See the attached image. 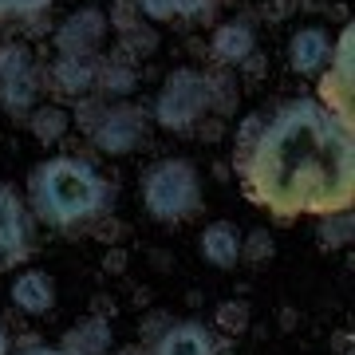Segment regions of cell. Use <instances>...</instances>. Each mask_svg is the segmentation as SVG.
I'll list each match as a JSON object with an SVG mask.
<instances>
[{"label": "cell", "instance_id": "1", "mask_svg": "<svg viewBox=\"0 0 355 355\" xmlns=\"http://www.w3.org/2000/svg\"><path fill=\"white\" fill-rule=\"evenodd\" d=\"M245 198L277 217H324L355 205V119L292 99L265 119L253 150L233 158Z\"/></svg>", "mask_w": 355, "mask_h": 355}, {"label": "cell", "instance_id": "19", "mask_svg": "<svg viewBox=\"0 0 355 355\" xmlns=\"http://www.w3.org/2000/svg\"><path fill=\"white\" fill-rule=\"evenodd\" d=\"M139 87V67L127 64V60H107L99 64V76H95V95L103 99H127L130 91Z\"/></svg>", "mask_w": 355, "mask_h": 355}, {"label": "cell", "instance_id": "10", "mask_svg": "<svg viewBox=\"0 0 355 355\" xmlns=\"http://www.w3.org/2000/svg\"><path fill=\"white\" fill-rule=\"evenodd\" d=\"M331 44H336V40H331L324 28H316V24L296 28V32L288 36V67L296 71V76L316 79L320 71L328 67V60H331Z\"/></svg>", "mask_w": 355, "mask_h": 355}, {"label": "cell", "instance_id": "22", "mask_svg": "<svg viewBox=\"0 0 355 355\" xmlns=\"http://www.w3.org/2000/svg\"><path fill=\"white\" fill-rule=\"evenodd\" d=\"M154 48H158V36H154L150 28L139 20L135 28L119 32V51H123V55H114V60H127V64H130V55H150Z\"/></svg>", "mask_w": 355, "mask_h": 355}, {"label": "cell", "instance_id": "31", "mask_svg": "<svg viewBox=\"0 0 355 355\" xmlns=\"http://www.w3.org/2000/svg\"><path fill=\"white\" fill-rule=\"evenodd\" d=\"M91 225H95V233H99V241H103V245H114V237H119V233H127V229H123V221H114L111 214L95 217Z\"/></svg>", "mask_w": 355, "mask_h": 355}, {"label": "cell", "instance_id": "18", "mask_svg": "<svg viewBox=\"0 0 355 355\" xmlns=\"http://www.w3.org/2000/svg\"><path fill=\"white\" fill-rule=\"evenodd\" d=\"M205 99H209V114H217V119H233V114H237V103H241L237 76H233L229 67L205 71Z\"/></svg>", "mask_w": 355, "mask_h": 355}, {"label": "cell", "instance_id": "37", "mask_svg": "<svg viewBox=\"0 0 355 355\" xmlns=\"http://www.w3.org/2000/svg\"><path fill=\"white\" fill-rule=\"evenodd\" d=\"M111 312H114V300H111V296H95V312H91V316H103V320H107Z\"/></svg>", "mask_w": 355, "mask_h": 355}, {"label": "cell", "instance_id": "2", "mask_svg": "<svg viewBox=\"0 0 355 355\" xmlns=\"http://www.w3.org/2000/svg\"><path fill=\"white\" fill-rule=\"evenodd\" d=\"M114 190L107 178L76 154H55L28 174V209L51 229H87L95 217L111 214Z\"/></svg>", "mask_w": 355, "mask_h": 355}, {"label": "cell", "instance_id": "13", "mask_svg": "<svg viewBox=\"0 0 355 355\" xmlns=\"http://www.w3.org/2000/svg\"><path fill=\"white\" fill-rule=\"evenodd\" d=\"M241 229L233 225V221H209L202 229V237H198V253H202L205 265L214 268H237L241 265Z\"/></svg>", "mask_w": 355, "mask_h": 355}, {"label": "cell", "instance_id": "11", "mask_svg": "<svg viewBox=\"0 0 355 355\" xmlns=\"http://www.w3.org/2000/svg\"><path fill=\"white\" fill-rule=\"evenodd\" d=\"M150 355H217V336L202 320H174L154 340Z\"/></svg>", "mask_w": 355, "mask_h": 355}, {"label": "cell", "instance_id": "3", "mask_svg": "<svg viewBox=\"0 0 355 355\" xmlns=\"http://www.w3.org/2000/svg\"><path fill=\"white\" fill-rule=\"evenodd\" d=\"M142 209L158 225H182L202 214V178L190 158H162L142 174Z\"/></svg>", "mask_w": 355, "mask_h": 355}, {"label": "cell", "instance_id": "28", "mask_svg": "<svg viewBox=\"0 0 355 355\" xmlns=\"http://www.w3.org/2000/svg\"><path fill=\"white\" fill-rule=\"evenodd\" d=\"M107 24H111L114 32H127V28L139 24V8H135V0H114L111 12H107Z\"/></svg>", "mask_w": 355, "mask_h": 355}, {"label": "cell", "instance_id": "25", "mask_svg": "<svg viewBox=\"0 0 355 355\" xmlns=\"http://www.w3.org/2000/svg\"><path fill=\"white\" fill-rule=\"evenodd\" d=\"M51 8V0H0V24L4 20H36Z\"/></svg>", "mask_w": 355, "mask_h": 355}, {"label": "cell", "instance_id": "33", "mask_svg": "<svg viewBox=\"0 0 355 355\" xmlns=\"http://www.w3.org/2000/svg\"><path fill=\"white\" fill-rule=\"evenodd\" d=\"M237 71H245V76H253V79L268 76V55H265V51H253V55H249V60H245Z\"/></svg>", "mask_w": 355, "mask_h": 355}, {"label": "cell", "instance_id": "38", "mask_svg": "<svg viewBox=\"0 0 355 355\" xmlns=\"http://www.w3.org/2000/svg\"><path fill=\"white\" fill-rule=\"evenodd\" d=\"M0 355H12V336L4 328V320H0Z\"/></svg>", "mask_w": 355, "mask_h": 355}, {"label": "cell", "instance_id": "29", "mask_svg": "<svg viewBox=\"0 0 355 355\" xmlns=\"http://www.w3.org/2000/svg\"><path fill=\"white\" fill-rule=\"evenodd\" d=\"M174 320H170V312H150V316L139 324V336H142V343H154L158 336H162L166 328H170Z\"/></svg>", "mask_w": 355, "mask_h": 355}, {"label": "cell", "instance_id": "16", "mask_svg": "<svg viewBox=\"0 0 355 355\" xmlns=\"http://www.w3.org/2000/svg\"><path fill=\"white\" fill-rule=\"evenodd\" d=\"M67 355H107L111 352V324L103 316H87L71 324L64 331V343H60Z\"/></svg>", "mask_w": 355, "mask_h": 355}, {"label": "cell", "instance_id": "21", "mask_svg": "<svg viewBox=\"0 0 355 355\" xmlns=\"http://www.w3.org/2000/svg\"><path fill=\"white\" fill-rule=\"evenodd\" d=\"M249 324H253V312H249L245 300H221V304H217L214 328L221 331V336H245Z\"/></svg>", "mask_w": 355, "mask_h": 355}, {"label": "cell", "instance_id": "17", "mask_svg": "<svg viewBox=\"0 0 355 355\" xmlns=\"http://www.w3.org/2000/svg\"><path fill=\"white\" fill-rule=\"evenodd\" d=\"M28 130H32V139L44 142V146H55V142L64 139L67 130H71V111L64 107H55V103H36L32 111H28Z\"/></svg>", "mask_w": 355, "mask_h": 355}, {"label": "cell", "instance_id": "24", "mask_svg": "<svg viewBox=\"0 0 355 355\" xmlns=\"http://www.w3.org/2000/svg\"><path fill=\"white\" fill-rule=\"evenodd\" d=\"M103 111H107V99L103 95H83V99H76V127L83 130V135H91V130L99 127V119H103Z\"/></svg>", "mask_w": 355, "mask_h": 355}, {"label": "cell", "instance_id": "4", "mask_svg": "<svg viewBox=\"0 0 355 355\" xmlns=\"http://www.w3.org/2000/svg\"><path fill=\"white\" fill-rule=\"evenodd\" d=\"M209 114V99H205V71L198 67H174L166 76L162 91L154 95L150 119L170 135H186Z\"/></svg>", "mask_w": 355, "mask_h": 355}, {"label": "cell", "instance_id": "23", "mask_svg": "<svg viewBox=\"0 0 355 355\" xmlns=\"http://www.w3.org/2000/svg\"><path fill=\"white\" fill-rule=\"evenodd\" d=\"M272 253H277V245H272V233L268 229H253V233L241 237V261H249V265H261Z\"/></svg>", "mask_w": 355, "mask_h": 355}, {"label": "cell", "instance_id": "14", "mask_svg": "<svg viewBox=\"0 0 355 355\" xmlns=\"http://www.w3.org/2000/svg\"><path fill=\"white\" fill-rule=\"evenodd\" d=\"M8 296H12V304L24 316H48L51 308H55V280L44 268H24V272L12 277Z\"/></svg>", "mask_w": 355, "mask_h": 355}, {"label": "cell", "instance_id": "12", "mask_svg": "<svg viewBox=\"0 0 355 355\" xmlns=\"http://www.w3.org/2000/svg\"><path fill=\"white\" fill-rule=\"evenodd\" d=\"M209 60L217 67H229V71H237V67L249 60L257 51V32L253 24H245V20H225V24L214 28V40H209Z\"/></svg>", "mask_w": 355, "mask_h": 355}, {"label": "cell", "instance_id": "39", "mask_svg": "<svg viewBox=\"0 0 355 355\" xmlns=\"http://www.w3.org/2000/svg\"><path fill=\"white\" fill-rule=\"evenodd\" d=\"M114 355H146V352H142V343H127V347H119Z\"/></svg>", "mask_w": 355, "mask_h": 355}, {"label": "cell", "instance_id": "15", "mask_svg": "<svg viewBox=\"0 0 355 355\" xmlns=\"http://www.w3.org/2000/svg\"><path fill=\"white\" fill-rule=\"evenodd\" d=\"M95 76H99V64L95 55H60L55 64L48 67L51 87L67 95V99H83L95 91Z\"/></svg>", "mask_w": 355, "mask_h": 355}, {"label": "cell", "instance_id": "27", "mask_svg": "<svg viewBox=\"0 0 355 355\" xmlns=\"http://www.w3.org/2000/svg\"><path fill=\"white\" fill-rule=\"evenodd\" d=\"M217 8V0H174V16L178 20H190V24H198V20H209Z\"/></svg>", "mask_w": 355, "mask_h": 355}, {"label": "cell", "instance_id": "30", "mask_svg": "<svg viewBox=\"0 0 355 355\" xmlns=\"http://www.w3.org/2000/svg\"><path fill=\"white\" fill-rule=\"evenodd\" d=\"M146 20H174V0H135Z\"/></svg>", "mask_w": 355, "mask_h": 355}, {"label": "cell", "instance_id": "34", "mask_svg": "<svg viewBox=\"0 0 355 355\" xmlns=\"http://www.w3.org/2000/svg\"><path fill=\"white\" fill-rule=\"evenodd\" d=\"M127 265H130V253H127V249H107V257H103V268H107V272H114V277H119Z\"/></svg>", "mask_w": 355, "mask_h": 355}, {"label": "cell", "instance_id": "5", "mask_svg": "<svg viewBox=\"0 0 355 355\" xmlns=\"http://www.w3.org/2000/svg\"><path fill=\"white\" fill-rule=\"evenodd\" d=\"M44 71L36 67L28 44H0V111L8 119H28L40 99Z\"/></svg>", "mask_w": 355, "mask_h": 355}, {"label": "cell", "instance_id": "36", "mask_svg": "<svg viewBox=\"0 0 355 355\" xmlns=\"http://www.w3.org/2000/svg\"><path fill=\"white\" fill-rule=\"evenodd\" d=\"M20 355H67V352H64V347H44V343H32V340H28V347H24Z\"/></svg>", "mask_w": 355, "mask_h": 355}, {"label": "cell", "instance_id": "8", "mask_svg": "<svg viewBox=\"0 0 355 355\" xmlns=\"http://www.w3.org/2000/svg\"><path fill=\"white\" fill-rule=\"evenodd\" d=\"M32 253V217H28L24 198L0 182V268L20 265Z\"/></svg>", "mask_w": 355, "mask_h": 355}, {"label": "cell", "instance_id": "20", "mask_svg": "<svg viewBox=\"0 0 355 355\" xmlns=\"http://www.w3.org/2000/svg\"><path fill=\"white\" fill-rule=\"evenodd\" d=\"M352 237H355V214H352V209H340V214H324V217H320L316 245L324 249V253L352 245Z\"/></svg>", "mask_w": 355, "mask_h": 355}, {"label": "cell", "instance_id": "9", "mask_svg": "<svg viewBox=\"0 0 355 355\" xmlns=\"http://www.w3.org/2000/svg\"><path fill=\"white\" fill-rule=\"evenodd\" d=\"M107 12L103 8H79L55 28V51L60 55H95L107 40Z\"/></svg>", "mask_w": 355, "mask_h": 355}, {"label": "cell", "instance_id": "7", "mask_svg": "<svg viewBox=\"0 0 355 355\" xmlns=\"http://www.w3.org/2000/svg\"><path fill=\"white\" fill-rule=\"evenodd\" d=\"M316 103H324L328 111L355 119V71H352V24L340 28V40L331 44V60L320 71L316 83Z\"/></svg>", "mask_w": 355, "mask_h": 355}, {"label": "cell", "instance_id": "32", "mask_svg": "<svg viewBox=\"0 0 355 355\" xmlns=\"http://www.w3.org/2000/svg\"><path fill=\"white\" fill-rule=\"evenodd\" d=\"M198 135H202L205 142H217L221 135H225V119H217V114H205L202 123H198Z\"/></svg>", "mask_w": 355, "mask_h": 355}, {"label": "cell", "instance_id": "40", "mask_svg": "<svg viewBox=\"0 0 355 355\" xmlns=\"http://www.w3.org/2000/svg\"><path fill=\"white\" fill-rule=\"evenodd\" d=\"M296 320H300V316H296V312H292V308H284V312H280V324H284V328H292V324H296Z\"/></svg>", "mask_w": 355, "mask_h": 355}, {"label": "cell", "instance_id": "35", "mask_svg": "<svg viewBox=\"0 0 355 355\" xmlns=\"http://www.w3.org/2000/svg\"><path fill=\"white\" fill-rule=\"evenodd\" d=\"M292 8H300V0H277V4L268 8V16H272V24H277V20H284V16L292 12Z\"/></svg>", "mask_w": 355, "mask_h": 355}, {"label": "cell", "instance_id": "6", "mask_svg": "<svg viewBox=\"0 0 355 355\" xmlns=\"http://www.w3.org/2000/svg\"><path fill=\"white\" fill-rule=\"evenodd\" d=\"M146 135H150V114L142 111V107H135V103H114L111 107V103H107L99 127L91 130L87 139L99 154L119 158V154L142 150V146H146Z\"/></svg>", "mask_w": 355, "mask_h": 355}, {"label": "cell", "instance_id": "26", "mask_svg": "<svg viewBox=\"0 0 355 355\" xmlns=\"http://www.w3.org/2000/svg\"><path fill=\"white\" fill-rule=\"evenodd\" d=\"M261 130H265V114H245L241 123H237V135H233V158H241V154L253 150V142L261 139Z\"/></svg>", "mask_w": 355, "mask_h": 355}]
</instances>
